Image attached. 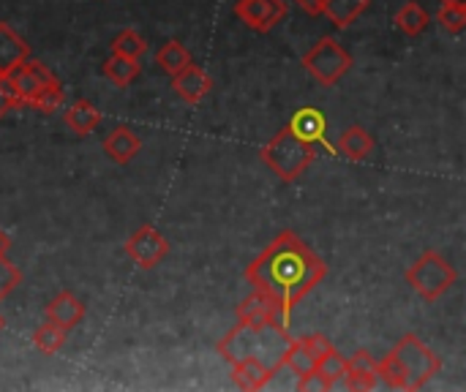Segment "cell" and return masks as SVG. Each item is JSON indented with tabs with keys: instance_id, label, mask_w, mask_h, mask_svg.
<instances>
[{
	"instance_id": "4",
	"label": "cell",
	"mask_w": 466,
	"mask_h": 392,
	"mask_svg": "<svg viewBox=\"0 0 466 392\" xmlns=\"http://www.w3.org/2000/svg\"><path fill=\"white\" fill-rule=\"evenodd\" d=\"M404 278L426 303H434V300H440L442 295H448L456 286L459 273L442 254L426 251L415 265H410Z\"/></svg>"
},
{
	"instance_id": "20",
	"label": "cell",
	"mask_w": 466,
	"mask_h": 392,
	"mask_svg": "<svg viewBox=\"0 0 466 392\" xmlns=\"http://www.w3.org/2000/svg\"><path fill=\"white\" fill-rule=\"evenodd\" d=\"M339 153L350 161H363L374 153V139L363 126H350L339 139Z\"/></svg>"
},
{
	"instance_id": "16",
	"label": "cell",
	"mask_w": 466,
	"mask_h": 392,
	"mask_svg": "<svg viewBox=\"0 0 466 392\" xmlns=\"http://www.w3.org/2000/svg\"><path fill=\"white\" fill-rule=\"evenodd\" d=\"M46 322L60 325L63 330H74L82 319H85V303L79 297H74L71 292H60L46 308H44Z\"/></svg>"
},
{
	"instance_id": "5",
	"label": "cell",
	"mask_w": 466,
	"mask_h": 392,
	"mask_svg": "<svg viewBox=\"0 0 466 392\" xmlns=\"http://www.w3.org/2000/svg\"><path fill=\"white\" fill-rule=\"evenodd\" d=\"M303 68L309 71L311 79H317L325 87L339 85L350 68H352V55L330 35H322L306 55H303Z\"/></svg>"
},
{
	"instance_id": "24",
	"label": "cell",
	"mask_w": 466,
	"mask_h": 392,
	"mask_svg": "<svg viewBox=\"0 0 466 392\" xmlns=\"http://www.w3.org/2000/svg\"><path fill=\"white\" fill-rule=\"evenodd\" d=\"M396 27L407 35H420L429 27V11L418 0H410L396 14Z\"/></svg>"
},
{
	"instance_id": "6",
	"label": "cell",
	"mask_w": 466,
	"mask_h": 392,
	"mask_svg": "<svg viewBox=\"0 0 466 392\" xmlns=\"http://www.w3.org/2000/svg\"><path fill=\"white\" fill-rule=\"evenodd\" d=\"M393 355L399 357V363H401V368H404V374H407L410 392L426 387V385L442 371L440 355H437L431 347H426L415 333H407V336L396 344Z\"/></svg>"
},
{
	"instance_id": "35",
	"label": "cell",
	"mask_w": 466,
	"mask_h": 392,
	"mask_svg": "<svg viewBox=\"0 0 466 392\" xmlns=\"http://www.w3.org/2000/svg\"><path fill=\"white\" fill-rule=\"evenodd\" d=\"M442 3H466V0H442Z\"/></svg>"
},
{
	"instance_id": "8",
	"label": "cell",
	"mask_w": 466,
	"mask_h": 392,
	"mask_svg": "<svg viewBox=\"0 0 466 392\" xmlns=\"http://www.w3.org/2000/svg\"><path fill=\"white\" fill-rule=\"evenodd\" d=\"M330 349H333V344H330L325 336L292 338V344H289V349H287V355H284V366H281V368H287V371H292L298 379H303V377H309V374L317 368V363H319Z\"/></svg>"
},
{
	"instance_id": "25",
	"label": "cell",
	"mask_w": 466,
	"mask_h": 392,
	"mask_svg": "<svg viewBox=\"0 0 466 392\" xmlns=\"http://www.w3.org/2000/svg\"><path fill=\"white\" fill-rule=\"evenodd\" d=\"M66 336L68 330H63L60 325L55 322H44L35 333H33V344L41 355H57L66 344Z\"/></svg>"
},
{
	"instance_id": "13",
	"label": "cell",
	"mask_w": 466,
	"mask_h": 392,
	"mask_svg": "<svg viewBox=\"0 0 466 392\" xmlns=\"http://www.w3.org/2000/svg\"><path fill=\"white\" fill-rule=\"evenodd\" d=\"M172 87L186 104H202L208 93L213 90V79L194 63H188L183 71L172 74Z\"/></svg>"
},
{
	"instance_id": "32",
	"label": "cell",
	"mask_w": 466,
	"mask_h": 392,
	"mask_svg": "<svg viewBox=\"0 0 466 392\" xmlns=\"http://www.w3.org/2000/svg\"><path fill=\"white\" fill-rule=\"evenodd\" d=\"M22 273L16 270V265H11L5 256H0V303L19 286Z\"/></svg>"
},
{
	"instance_id": "2",
	"label": "cell",
	"mask_w": 466,
	"mask_h": 392,
	"mask_svg": "<svg viewBox=\"0 0 466 392\" xmlns=\"http://www.w3.org/2000/svg\"><path fill=\"white\" fill-rule=\"evenodd\" d=\"M292 344V336L287 333V325H248L238 322L221 341H218V355L227 363L238 360H257L268 366L270 371H281L284 355Z\"/></svg>"
},
{
	"instance_id": "33",
	"label": "cell",
	"mask_w": 466,
	"mask_h": 392,
	"mask_svg": "<svg viewBox=\"0 0 466 392\" xmlns=\"http://www.w3.org/2000/svg\"><path fill=\"white\" fill-rule=\"evenodd\" d=\"M298 3H300L309 14H314V16H317V14H319V8H322V0H298Z\"/></svg>"
},
{
	"instance_id": "29",
	"label": "cell",
	"mask_w": 466,
	"mask_h": 392,
	"mask_svg": "<svg viewBox=\"0 0 466 392\" xmlns=\"http://www.w3.org/2000/svg\"><path fill=\"white\" fill-rule=\"evenodd\" d=\"M380 382H385L390 390H404L410 392V382H407V374L399 363V357L390 352L388 357H382L380 363Z\"/></svg>"
},
{
	"instance_id": "26",
	"label": "cell",
	"mask_w": 466,
	"mask_h": 392,
	"mask_svg": "<svg viewBox=\"0 0 466 392\" xmlns=\"http://www.w3.org/2000/svg\"><path fill=\"white\" fill-rule=\"evenodd\" d=\"M314 371L322 377V382L328 385V390H336V387L341 385L344 374H347V357H341L336 349H330V352L317 363Z\"/></svg>"
},
{
	"instance_id": "9",
	"label": "cell",
	"mask_w": 466,
	"mask_h": 392,
	"mask_svg": "<svg viewBox=\"0 0 466 392\" xmlns=\"http://www.w3.org/2000/svg\"><path fill=\"white\" fill-rule=\"evenodd\" d=\"M235 16L251 30L268 33L287 16V3L284 0H238Z\"/></svg>"
},
{
	"instance_id": "18",
	"label": "cell",
	"mask_w": 466,
	"mask_h": 392,
	"mask_svg": "<svg viewBox=\"0 0 466 392\" xmlns=\"http://www.w3.org/2000/svg\"><path fill=\"white\" fill-rule=\"evenodd\" d=\"M25 57H30V46L25 44V38L8 22H0V74H8Z\"/></svg>"
},
{
	"instance_id": "14",
	"label": "cell",
	"mask_w": 466,
	"mask_h": 392,
	"mask_svg": "<svg viewBox=\"0 0 466 392\" xmlns=\"http://www.w3.org/2000/svg\"><path fill=\"white\" fill-rule=\"evenodd\" d=\"M295 136H300L303 142H309L314 150L319 147V145H328V120H325V115L319 112V109H314V106H303V109H298L295 115H292V120H289V126H287Z\"/></svg>"
},
{
	"instance_id": "15",
	"label": "cell",
	"mask_w": 466,
	"mask_h": 392,
	"mask_svg": "<svg viewBox=\"0 0 466 392\" xmlns=\"http://www.w3.org/2000/svg\"><path fill=\"white\" fill-rule=\"evenodd\" d=\"M142 150V139L134 128L128 126H117L106 134L104 139V153L109 156V161H115L117 166H126L131 164Z\"/></svg>"
},
{
	"instance_id": "36",
	"label": "cell",
	"mask_w": 466,
	"mask_h": 392,
	"mask_svg": "<svg viewBox=\"0 0 466 392\" xmlns=\"http://www.w3.org/2000/svg\"><path fill=\"white\" fill-rule=\"evenodd\" d=\"M3 325H5V319H3V317H0V330H3Z\"/></svg>"
},
{
	"instance_id": "1",
	"label": "cell",
	"mask_w": 466,
	"mask_h": 392,
	"mask_svg": "<svg viewBox=\"0 0 466 392\" xmlns=\"http://www.w3.org/2000/svg\"><path fill=\"white\" fill-rule=\"evenodd\" d=\"M328 276V265L322 256H317L300 235L281 232L270 240V246L246 267V281L270 295L284 319H289L292 308L314 292Z\"/></svg>"
},
{
	"instance_id": "28",
	"label": "cell",
	"mask_w": 466,
	"mask_h": 392,
	"mask_svg": "<svg viewBox=\"0 0 466 392\" xmlns=\"http://www.w3.org/2000/svg\"><path fill=\"white\" fill-rule=\"evenodd\" d=\"M63 101H66V90H63L60 82H55V85H46L38 93H33L25 106H33L38 112H55V109L63 106Z\"/></svg>"
},
{
	"instance_id": "7",
	"label": "cell",
	"mask_w": 466,
	"mask_h": 392,
	"mask_svg": "<svg viewBox=\"0 0 466 392\" xmlns=\"http://www.w3.org/2000/svg\"><path fill=\"white\" fill-rule=\"evenodd\" d=\"M126 254H128L131 262L139 265L142 270H153L156 265H161V259H167V254H169V240H167L153 224H145V226H139V229L128 237Z\"/></svg>"
},
{
	"instance_id": "3",
	"label": "cell",
	"mask_w": 466,
	"mask_h": 392,
	"mask_svg": "<svg viewBox=\"0 0 466 392\" xmlns=\"http://www.w3.org/2000/svg\"><path fill=\"white\" fill-rule=\"evenodd\" d=\"M314 153L317 150L309 142H303L289 128H284L262 147V161L276 177H281L284 183H292L309 169V164L314 161Z\"/></svg>"
},
{
	"instance_id": "27",
	"label": "cell",
	"mask_w": 466,
	"mask_h": 392,
	"mask_svg": "<svg viewBox=\"0 0 466 392\" xmlns=\"http://www.w3.org/2000/svg\"><path fill=\"white\" fill-rule=\"evenodd\" d=\"M145 52H147V41H145L137 30H131V27L120 30V33L112 38V55H123V57L139 60Z\"/></svg>"
},
{
	"instance_id": "21",
	"label": "cell",
	"mask_w": 466,
	"mask_h": 392,
	"mask_svg": "<svg viewBox=\"0 0 466 392\" xmlns=\"http://www.w3.org/2000/svg\"><path fill=\"white\" fill-rule=\"evenodd\" d=\"M63 120H66V126H68L74 134L87 136L90 131H96V128H98V123H101V112H98L90 101H76V104H71V106L63 112Z\"/></svg>"
},
{
	"instance_id": "11",
	"label": "cell",
	"mask_w": 466,
	"mask_h": 392,
	"mask_svg": "<svg viewBox=\"0 0 466 392\" xmlns=\"http://www.w3.org/2000/svg\"><path fill=\"white\" fill-rule=\"evenodd\" d=\"M238 322H248V325H273V322L276 325H287L279 303L270 295L259 292V289H254V295H248L238 306Z\"/></svg>"
},
{
	"instance_id": "31",
	"label": "cell",
	"mask_w": 466,
	"mask_h": 392,
	"mask_svg": "<svg viewBox=\"0 0 466 392\" xmlns=\"http://www.w3.org/2000/svg\"><path fill=\"white\" fill-rule=\"evenodd\" d=\"M22 106H25V104H22L19 93L14 90L8 74H0V117H5V115L14 112V109H22Z\"/></svg>"
},
{
	"instance_id": "23",
	"label": "cell",
	"mask_w": 466,
	"mask_h": 392,
	"mask_svg": "<svg viewBox=\"0 0 466 392\" xmlns=\"http://www.w3.org/2000/svg\"><path fill=\"white\" fill-rule=\"evenodd\" d=\"M188 63H194V60H191V52H188V46H183L180 41H167V44L156 52V65H158L161 71H167L169 76L177 74V71H183Z\"/></svg>"
},
{
	"instance_id": "10",
	"label": "cell",
	"mask_w": 466,
	"mask_h": 392,
	"mask_svg": "<svg viewBox=\"0 0 466 392\" xmlns=\"http://www.w3.org/2000/svg\"><path fill=\"white\" fill-rule=\"evenodd\" d=\"M8 79H11L14 90L19 93L22 104H27V98H30L33 93H38L41 87L57 82V76L52 74V68H46L41 60H33V57H25L22 63H16V65L8 71Z\"/></svg>"
},
{
	"instance_id": "19",
	"label": "cell",
	"mask_w": 466,
	"mask_h": 392,
	"mask_svg": "<svg viewBox=\"0 0 466 392\" xmlns=\"http://www.w3.org/2000/svg\"><path fill=\"white\" fill-rule=\"evenodd\" d=\"M371 0H322L319 14H325L339 30L350 27L352 22H358V16H363L369 11Z\"/></svg>"
},
{
	"instance_id": "34",
	"label": "cell",
	"mask_w": 466,
	"mask_h": 392,
	"mask_svg": "<svg viewBox=\"0 0 466 392\" xmlns=\"http://www.w3.org/2000/svg\"><path fill=\"white\" fill-rule=\"evenodd\" d=\"M8 251H11V237L0 229V256H8Z\"/></svg>"
},
{
	"instance_id": "30",
	"label": "cell",
	"mask_w": 466,
	"mask_h": 392,
	"mask_svg": "<svg viewBox=\"0 0 466 392\" xmlns=\"http://www.w3.org/2000/svg\"><path fill=\"white\" fill-rule=\"evenodd\" d=\"M437 22L442 30L459 35L466 27V3H442V8L437 11Z\"/></svg>"
},
{
	"instance_id": "22",
	"label": "cell",
	"mask_w": 466,
	"mask_h": 392,
	"mask_svg": "<svg viewBox=\"0 0 466 392\" xmlns=\"http://www.w3.org/2000/svg\"><path fill=\"white\" fill-rule=\"evenodd\" d=\"M104 76L117 85V87H128L137 76H139V60L134 57H123V55H112L104 65H101Z\"/></svg>"
},
{
	"instance_id": "17",
	"label": "cell",
	"mask_w": 466,
	"mask_h": 392,
	"mask_svg": "<svg viewBox=\"0 0 466 392\" xmlns=\"http://www.w3.org/2000/svg\"><path fill=\"white\" fill-rule=\"evenodd\" d=\"M229 366H232V382H235L240 390H262V387H268V382L276 377V371H270L268 366H262V363H257V360H238V363H229Z\"/></svg>"
},
{
	"instance_id": "12",
	"label": "cell",
	"mask_w": 466,
	"mask_h": 392,
	"mask_svg": "<svg viewBox=\"0 0 466 392\" xmlns=\"http://www.w3.org/2000/svg\"><path fill=\"white\" fill-rule=\"evenodd\" d=\"M341 385L347 390H377V385H380V363L371 357V352L358 349L347 360V374H344Z\"/></svg>"
}]
</instances>
